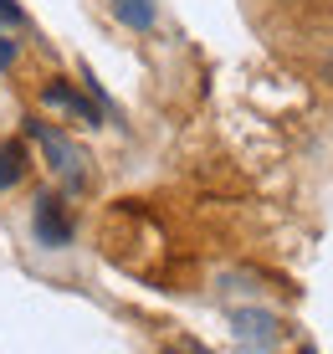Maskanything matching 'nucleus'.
Instances as JSON below:
<instances>
[{
  "instance_id": "nucleus-1",
  "label": "nucleus",
  "mask_w": 333,
  "mask_h": 354,
  "mask_svg": "<svg viewBox=\"0 0 333 354\" xmlns=\"http://www.w3.org/2000/svg\"><path fill=\"white\" fill-rule=\"evenodd\" d=\"M26 139L46 154V169L61 180V190H82V185H88V154H82V144L72 139V133H61L57 124L31 118V124H26Z\"/></svg>"
},
{
  "instance_id": "nucleus-2",
  "label": "nucleus",
  "mask_w": 333,
  "mask_h": 354,
  "mask_svg": "<svg viewBox=\"0 0 333 354\" xmlns=\"http://www.w3.org/2000/svg\"><path fill=\"white\" fill-rule=\"evenodd\" d=\"M231 339L241 354H277L282 349V324L267 308H231Z\"/></svg>"
},
{
  "instance_id": "nucleus-3",
  "label": "nucleus",
  "mask_w": 333,
  "mask_h": 354,
  "mask_svg": "<svg viewBox=\"0 0 333 354\" xmlns=\"http://www.w3.org/2000/svg\"><path fill=\"white\" fill-rule=\"evenodd\" d=\"M31 231H36V241L41 247H67L72 241V216H67V201L61 195H41V201L31 205Z\"/></svg>"
},
{
  "instance_id": "nucleus-4",
  "label": "nucleus",
  "mask_w": 333,
  "mask_h": 354,
  "mask_svg": "<svg viewBox=\"0 0 333 354\" xmlns=\"http://www.w3.org/2000/svg\"><path fill=\"white\" fill-rule=\"evenodd\" d=\"M41 97H46V108H57L61 118H72V124H103V108L93 103V97H82L72 82H46L41 88Z\"/></svg>"
},
{
  "instance_id": "nucleus-5",
  "label": "nucleus",
  "mask_w": 333,
  "mask_h": 354,
  "mask_svg": "<svg viewBox=\"0 0 333 354\" xmlns=\"http://www.w3.org/2000/svg\"><path fill=\"white\" fill-rule=\"evenodd\" d=\"M108 10H113V21L129 26V31H154V21H159L154 0H108Z\"/></svg>"
},
{
  "instance_id": "nucleus-6",
  "label": "nucleus",
  "mask_w": 333,
  "mask_h": 354,
  "mask_svg": "<svg viewBox=\"0 0 333 354\" xmlns=\"http://www.w3.org/2000/svg\"><path fill=\"white\" fill-rule=\"evenodd\" d=\"M26 144L21 139H10V144H0V190H10V185H21V175H26Z\"/></svg>"
},
{
  "instance_id": "nucleus-7",
  "label": "nucleus",
  "mask_w": 333,
  "mask_h": 354,
  "mask_svg": "<svg viewBox=\"0 0 333 354\" xmlns=\"http://www.w3.org/2000/svg\"><path fill=\"white\" fill-rule=\"evenodd\" d=\"M0 31H10V36L26 31V10H21V0H0Z\"/></svg>"
},
{
  "instance_id": "nucleus-8",
  "label": "nucleus",
  "mask_w": 333,
  "mask_h": 354,
  "mask_svg": "<svg viewBox=\"0 0 333 354\" xmlns=\"http://www.w3.org/2000/svg\"><path fill=\"white\" fill-rule=\"evenodd\" d=\"M16 57H21V41H16L10 31H0V72L16 67Z\"/></svg>"
},
{
  "instance_id": "nucleus-9",
  "label": "nucleus",
  "mask_w": 333,
  "mask_h": 354,
  "mask_svg": "<svg viewBox=\"0 0 333 354\" xmlns=\"http://www.w3.org/2000/svg\"><path fill=\"white\" fill-rule=\"evenodd\" d=\"M318 72H323V77L333 82V41L323 46V52H318Z\"/></svg>"
},
{
  "instance_id": "nucleus-10",
  "label": "nucleus",
  "mask_w": 333,
  "mask_h": 354,
  "mask_svg": "<svg viewBox=\"0 0 333 354\" xmlns=\"http://www.w3.org/2000/svg\"><path fill=\"white\" fill-rule=\"evenodd\" d=\"M164 354H180V349H164Z\"/></svg>"
}]
</instances>
